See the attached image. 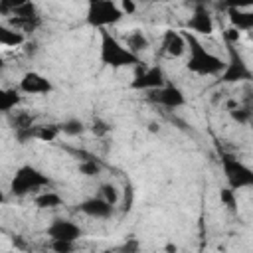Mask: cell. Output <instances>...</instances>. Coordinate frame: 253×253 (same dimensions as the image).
I'll return each instance as SVG.
<instances>
[{
    "label": "cell",
    "mask_w": 253,
    "mask_h": 253,
    "mask_svg": "<svg viewBox=\"0 0 253 253\" xmlns=\"http://www.w3.org/2000/svg\"><path fill=\"white\" fill-rule=\"evenodd\" d=\"M184 36H186V43H188L186 69L192 71V73H196V75L217 77L223 71L225 61H221V57H217L208 47H204V43L200 42V38L196 34L184 32Z\"/></svg>",
    "instance_id": "6da1fadb"
},
{
    "label": "cell",
    "mask_w": 253,
    "mask_h": 253,
    "mask_svg": "<svg viewBox=\"0 0 253 253\" xmlns=\"http://www.w3.org/2000/svg\"><path fill=\"white\" fill-rule=\"evenodd\" d=\"M101 42H99V59L103 65L121 69V67H136L140 63V57L132 53L125 43H121L107 28L99 30Z\"/></svg>",
    "instance_id": "7a4b0ae2"
},
{
    "label": "cell",
    "mask_w": 253,
    "mask_h": 253,
    "mask_svg": "<svg viewBox=\"0 0 253 253\" xmlns=\"http://www.w3.org/2000/svg\"><path fill=\"white\" fill-rule=\"evenodd\" d=\"M219 164L225 176V182L233 190H245L253 188V168H249L245 162H241L235 154L221 152L219 154Z\"/></svg>",
    "instance_id": "3957f363"
},
{
    "label": "cell",
    "mask_w": 253,
    "mask_h": 253,
    "mask_svg": "<svg viewBox=\"0 0 253 253\" xmlns=\"http://www.w3.org/2000/svg\"><path fill=\"white\" fill-rule=\"evenodd\" d=\"M125 12L117 6L115 0H87V24L91 28L103 30L113 24H119L123 20Z\"/></svg>",
    "instance_id": "277c9868"
},
{
    "label": "cell",
    "mask_w": 253,
    "mask_h": 253,
    "mask_svg": "<svg viewBox=\"0 0 253 253\" xmlns=\"http://www.w3.org/2000/svg\"><path fill=\"white\" fill-rule=\"evenodd\" d=\"M227 47V61L223 71L217 75L221 83H247L253 81V71L249 69L245 57L241 55L237 43H225Z\"/></svg>",
    "instance_id": "5b68a950"
},
{
    "label": "cell",
    "mask_w": 253,
    "mask_h": 253,
    "mask_svg": "<svg viewBox=\"0 0 253 253\" xmlns=\"http://www.w3.org/2000/svg\"><path fill=\"white\" fill-rule=\"evenodd\" d=\"M49 184H51V180L43 172H40L38 168L30 166V164H24L16 170V174L10 182V192L14 196L22 198V196H26L30 192H36L40 188H47Z\"/></svg>",
    "instance_id": "8992f818"
},
{
    "label": "cell",
    "mask_w": 253,
    "mask_h": 253,
    "mask_svg": "<svg viewBox=\"0 0 253 253\" xmlns=\"http://www.w3.org/2000/svg\"><path fill=\"white\" fill-rule=\"evenodd\" d=\"M162 85H166V75H164L160 65H150V67H144L142 63L136 65L134 79L130 81V89L146 93V91L158 89Z\"/></svg>",
    "instance_id": "52a82bcc"
},
{
    "label": "cell",
    "mask_w": 253,
    "mask_h": 253,
    "mask_svg": "<svg viewBox=\"0 0 253 253\" xmlns=\"http://www.w3.org/2000/svg\"><path fill=\"white\" fill-rule=\"evenodd\" d=\"M146 101L152 105L164 107V109H180L186 105V97H184L182 89H178L176 85H170V83H166L158 89L146 91Z\"/></svg>",
    "instance_id": "ba28073f"
},
{
    "label": "cell",
    "mask_w": 253,
    "mask_h": 253,
    "mask_svg": "<svg viewBox=\"0 0 253 253\" xmlns=\"http://www.w3.org/2000/svg\"><path fill=\"white\" fill-rule=\"evenodd\" d=\"M18 89L26 95H47L53 91V83L38 71H26L18 83Z\"/></svg>",
    "instance_id": "9c48e42d"
},
{
    "label": "cell",
    "mask_w": 253,
    "mask_h": 253,
    "mask_svg": "<svg viewBox=\"0 0 253 253\" xmlns=\"http://www.w3.org/2000/svg\"><path fill=\"white\" fill-rule=\"evenodd\" d=\"M45 235L49 239H67V241H77L79 237H83V229L63 217H55L47 227H45Z\"/></svg>",
    "instance_id": "30bf717a"
},
{
    "label": "cell",
    "mask_w": 253,
    "mask_h": 253,
    "mask_svg": "<svg viewBox=\"0 0 253 253\" xmlns=\"http://www.w3.org/2000/svg\"><path fill=\"white\" fill-rule=\"evenodd\" d=\"M81 213H85L87 217H95V219H107L113 215V210L115 206L109 204L103 196H93V198H87L79 204L77 208Z\"/></svg>",
    "instance_id": "8fae6325"
},
{
    "label": "cell",
    "mask_w": 253,
    "mask_h": 253,
    "mask_svg": "<svg viewBox=\"0 0 253 253\" xmlns=\"http://www.w3.org/2000/svg\"><path fill=\"white\" fill-rule=\"evenodd\" d=\"M160 49L164 55L168 57H182L186 51H188V43H186V36L180 34V32H174V30H168L164 32L162 36V43H160Z\"/></svg>",
    "instance_id": "7c38bea8"
},
{
    "label": "cell",
    "mask_w": 253,
    "mask_h": 253,
    "mask_svg": "<svg viewBox=\"0 0 253 253\" xmlns=\"http://www.w3.org/2000/svg\"><path fill=\"white\" fill-rule=\"evenodd\" d=\"M186 26H188V30H192V34L210 36L213 32V20H211L206 6H196Z\"/></svg>",
    "instance_id": "4fadbf2b"
},
{
    "label": "cell",
    "mask_w": 253,
    "mask_h": 253,
    "mask_svg": "<svg viewBox=\"0 0 253 253\" xmlns=\"http://www.w3.org/2000/svg\"><path fill=\"white\" fill-rule=\"evenodd\" d=\"M227 18H229V24L239 32H253V10L227 8Z\"/></svg>",
    "instance_id": "5bb4252c"
},
{
    "label": "cell",
    "mask_w": 253,
    "mask_h": 253,
    "mask_svg": "<svg viewBox=\"0 0 253 253\" xmlns=\"http://www.w3.org/2000/svg\"><path fill=\"white\" fill-rule=\"evenodd\" d=\"M0 43L6 45V47H18V45H24L26 43V34L4 24L0 26Z\"/></svg>",
    "instance_id": "9a60e30c"
},
{
    "label": "cell",
    "mask_w": 253,
    "mask_h": 253,
    "mask_svg": "<svg viewBox=\"0 0 253 253\" xmlns=\"http://www.w3.org/2000/svg\"><path fill=\"white\" fill-rule=\"evenodd\" d=\"M6 119H8V125L14 130L28 128V126H34L36 125V115L30 113V111H22V109H14L10 115H6Z\"/></svg>",
    "instance_id": "2e32d148"
},
{
    "label": "cell",
    "mask_w": 253,
    "mask_h": 253,
    "mask_svg": "<svg viewBox=\"0 0 253 253\" xmlns=\"http://www.w3.org/2000/svg\"><path fill=\"white\" fill-rule=\"evenodd\" d=\"M8 26L24 32V34H32L42 26V16H34V18H22V16H8Z\"/></svg>",
    "instance_id": "e0dca14e"
},
{
    "label": "cell",
    "mask_w": 253,
    "mask_h": 253,
    "mask_svg": "<svg viewBox=\"0 0 253 253\" xmlns=\"http://www.w3.org/2000/svg\"><path fill=\"white\" fill-rule=\"evenodd\" d=\"M22 91L20 89H2L0 91V111L4 115H10L22 101Z\"/></svg>",
    "instance_id": "ac0fdd59"
},
{
    "label": "cell",
    "mask_w": 253,
    "mask_h": 253,
    "mask_svg": "<svg viewBox=\"0 0 253 253\" xmlns=\"http://www.w3.org/2000/svg\"><path fill=\"white\" fill-rule=\"evenodd\" d=\"M125 45L132 51V53H142V51H146L148 47H150V42H148V38L140 32V30H132L126 38H125Z\"/></svg>",
    "instance_id": "d6986e66"
},
{
    "label": "cell",
    "mask_w": 253,
    "mask_h": 253,
    "mask_svg": "<svg viewBox=\"0 0 253 253\" xmlns=\"http://www.w3.org/2000/svg\"><path fill=\"white\" fill-rule=\"evenodd\" d=\"M34 204H36V208H40V210H49V208H59V206H63V200H61V196H59L57 192H53V190H43L42 194H38V196L34 198Z\"/></svg>",
    "instance_id": "ffe728a7"
},
{
    "label": "cell",
    "mask_w": 253,
    "mask_h": 253,
    "mask_svg": "<svg viewBox=\"0 0 253 253\" xmlns=\"http://www.w3.org/2000/svg\"><path fill=\"white\" fill-rule=\"evenodd\" d=\"M59 126H61V134H67V136H79L87 130V125L81 119H75V117L65 119L63 123H59Z\"/></svg>",
    "instance_id": "44dd1931"
},
{
    "label": "cell",
    "mask_w": 253,
    "mask_h": 253,
    "mask_svg": "<svg viewBox=\"0 0 253 253\" xmlns=\"http://www.w3.org/2000/svg\"><path fill=\"white\" fill-rule=\"evenodd\" d=\"M59 134H61V126L59 125H38L36 126V140L53 142Z\"/></svg>",
    "instance_id": "7402d4cb"
},
{
    "label": "cell",
    "mask_w": 253,
    "mask_h": 253,
    "mask_svg": "<svg viewBox=\"0 0 253 253\" xmlns=\"http://www.w3.org/2000/svg\"><path fill=\"white\" fill-rule=\"evenodd\" d=\"M77 170H79V174H83V176H87V178H97L101 172H103V164L97 160V158H83L81 162H79V166H77Z\"/></svg>",
    "instance_id": "603a6c76"
},
{
    "label": "cell",
    "mask_w": 253,
    "mask_h": 253,
    "mask_svg": "<svg viewBox=\"0 0 253 253\" xmlns=\"http://www.w3.org/2000/svg\"><path fill=\"white\" fill-rule=\"evenodd\" d=\"M229 117L235 121V123H239V125H247V123H251L253 121V113L247 109V107H243V105H229Z\"/></svg>",
    "instance_id": "cb8c5ba5"
},
{
    "label": "cell",
    "mask_w": 253,
    "mask_h": 253,
    "mask_svg": "<svg viewBox=\"0 0 253 253\" xmlns=\"http://www.w3.org/2000/svg\"><path fill=\"white\" fill-rule=\"evenodd\" d=\"M91 132L97 136V138H105L107 134H111V130H113V125L109 123V121H105L103 117H95L93 121H91Z\"/></svg>",
    "instance_id": "d4e9b609"
},
{
    "label": "cell",
    "mask_w": 253,
    "mask_h": 253,
    "mask_svg": "<svg viewBox=\"0 0 253 253\" xmlns=\"http://www.w3.org/2000/svg\"><path fill=\"white\" fill-rule=\"evenodd\" d=\"M99 196H103L109 204H113V206H117L119 204V190H117V186L115 184H111V182H105V184H101L99 186Z\"/></svg>",
    "instance_id": "484cf974"
},
{
    "label": "cell",
    "mask_w": 253,
    "mask_h": 253,
    "mask_svg": "<svg viewBox=\"0 0 253 253\" xmlns=\"http://www.w3.org/2000/svg\"><path fill=\"white\" fill-rule=\"evenodd\" d=\"M219 200H221V206H225L229 211H237V198H235V190L233 188H223L219 192Z\"/></svg>",
    "instance_id": "4316f807"
},
{
    "label": "cell",
    "mask_w": 253,
    "mask_h": 253,
    "mask_svg": "<svg viewBox=\"0 0 253 253\" xmlns=\"http://www.w3.org/2000/svg\"><path fill=\"white\" fill-rule=\"evenodd\" d=\"M49 247L57 253H71L77 247V241H67V239H49Z\"/></svg>",
    "instance_id": "83f0119b"
},
{
    "label": "cell",
    "mask_w": 253,
    "mask_h": 253,
    "mask_svg": "<svg viewBox=\"0 0 253 253\" xmlns=\"http://www.w3.org/2000/svg\"><path fill=\"white\" fill-rule=\"evenodd\" d=\"M28 2H32V0H0V14L8 18V16L18 8V6L28 4Z\"/></svg>",
    "instance_id": "f1b7e54d"
},
{
    "label": "cell",
    "mask_w": 253,
    "mask_h": 253,
    "mask_svg": "<svg viewBox=\"0 0 253 253\" xmlns=\"http://www.w3.org/2000/svg\"><path fill=\"white\" fill-rule=\"evenodd\" d=\"M225 10L227 8H241V10H253V0H221L219 2Z\"/></svg>",
    "instance_id": "f546056e"
},
{
    "label": "cell",
    "mask_w": 253,
    "mask_h": 253,
    "mask_svg": "<svg viewBox=\"0 0 253 253\" xmlns=\"http://www.w3.org/2000/svg\"><path fill=\"white\" fill-rule=\"evenodd\" d=\"M223 38H225V43H237L239 42V30L229 26L225 32H223Z\"/></svg>",
    "instance_id": "4dcf8cb0"
},
{
    "label": "cell",
    "mask_w": 253,
    "mask_h": 253,
    "mask_svg": "<svg viewBox=\"0 0 253 253\" xmlns=\"http://www.w3.org/2000/svg\"><path fill=\"white\" fill-rule=\"evenodd\" d=\"M241 105H243V107H247V109L253 113V89H251V87H245V89H243Z\"/></svg>",
    "instance_id": "1f68e13d"
},
{
    "label": "cell",
    "mask_w": 253,
    "mask_h": 253,
    "mask_svg": "<svg viewBox=\"0 0 253 253\" xmlns=\"http://www.w3.org/2000/svg\"><path fill=\"white\" fill-rule=\"evenodd\" d=\"M38 42H30V40H26V43L22 45V49H24V53L28 55V57H34L36 53H38Z\"/></svg>",
    "instance_id": "d6a6232c"
},
{
    "label": "cell",
    "mask_w": 253,
    "mask_h": 253,
    "mask_svg": "<svg viewBox=\"0 0 253 253\" xmlns=\"http://www.w3.org/2000/svg\"><path fill=\"white\" fill-rule=\"evenodd\" d=\"M119 249H121V251H138V241H136L134 237H130V239H128V241H125Z\"/></svg>",
    "instance_id": "836d02e7"
},
{
    "label": "cell",
    "mask_w": 253,
    "mask_h": 253,
    "mask_svg": "<svg viewBox=\"0 0 253 253\" xmlns=\"http://www.w3.org/2000/svg\"><path fill=\"white\" fill-rule=\"evenodd\" d=\"M123 2V12L132 14L134 12V0H121Z\"/></svg>",
    "instance_id": "e575fe53"
},
{
    "label": "cell",
    "mask_w": 253,
    "mask_h": 253,
    "mask_svg": "<svg viewBox=\"0 0 253 253\" xmlns=\"http://www.w3.org/2000/svg\"><path fill=\"white\" fill-rule=\"evenodd\" d=\"M186 2H188V4H192V6L196 8V6H208L211 0H186Z\"/></svg>",
    "instance_id": "d590c367"
},
{
    "label": "cell",
    "mask_w": 253,
    "mask_h": 253,
    "mask_svg": "<svg viewBox=\"0 0 253 253\" xmlns=\"http://www.w3.org/2000/svg\"><path fill=\"white\" fill-rule=\"evenodd\" d=\"M136 2V0H134ZM144 2H164V0H144Z\"/></svg>",
    "instance_id": "8d00e7d4"
},
{
    "label": "cell",
    "mask_w": 253,
    "mask_h": 253,
    "mask_svg": "<svg viewBox=\"0 0 253 253\" xmlns=\"http://www.w3.org/2000/svg\"><path fill=\"white\" fill-rule=\"evenodd\" d=\"M251 38H253V32H251Z\"/></svg>",
    "instance_id": "74e56055"
}]
</instances>
